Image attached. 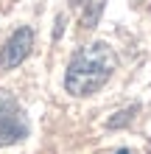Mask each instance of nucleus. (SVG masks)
Here are the masks:
<instances>
[{
    "label": "nucleus",
    "mask_w": 151,
    "mask_h": 154,
    "mask_svg": "<svg viewBox=\"0 0 151 154\" xmlns=\"http://www.w3.org/2000/svg\"><path fill=\"white\" fill-rule=\"evenodd\" d=\"M115 67H118V56L106 42H92L84 45L81 51L73 53L65 73V90L76 98H87L112 79Z\"/></svg>",
    "instance_id": "obj_1"
},
{
    "label": "nucleus",
    "mask_w": 151,
    "mask_h": 154,
    "mask_svg": "<svg viewBox=\"0 0 151 154\" xmlns=\"http://www.w3.org/2000/svg\"><path fill=\"white\" fill-rule=\"evenodd\" d=\"M31 126H28V118H25V109L17 104L14 95H0V149L6 146H14L28 137Z\"/></svg>",
    "instance_id": "obj_2"
},
{
    "label": "nucleus",
    "mask_w": 151,
    "mask_h": 154,
    "mask_svg": "<svg viewBox=\"0 0 151 154\" xmlns=\"http://www.w3.org/2000/svg\"><path fill=\"white\" fill-rule=\"evenodd\" d=\"M31 48H34V31L28 25H20V28L3 42V48H0V73L20 67L23 62L31 56Z\"/></svg>",
    "instance_id": "obj_3"
},
{
    "label": "nucleus",
    "mask_w": 151,
    "mask_h": 154,
    "mask_svg": "<svg viewBox=\"0 0 151 154\" xmlns=\"http://www.w3.org/2000/svg\"><path fill=\"white\" fill-rule=\"evenodd\" d=\"M104 3H106V0H90V6L84 8V17H81L84 28H95V23H98V17L104 11Z\"/></svg>",
    "instance_id": "obj_4"
},
{
    "label": "nucleus",
    "mask_w": 151,
    "mask_h": 154,
    "mask_svg": "<svg viewBox=\"0 0 151 154\" xmlns=\"http://www.w3.org/2000/svg\"><path fill=\"white\" fill-rule=\"evenodd\" d=\"M137 112V106H129V109H123V112H118V118H109V129H118V126H123V123H129L131 121V115Z\"/></svg>",
    "instance_id": "obj_5"
},
{
    "label": "nucleus",
    "mask_w": 151,
    "mask_h": 154,
    "mask_svg": "<svg viewBox=\"0 0 151 154\" xmlns=\"http://www.w3.org/2000/svg\"><path fill=\"white\" fill-rule=\"evenodd\" d=\"M118 154H129V151H126V149H120V151H118Z\"/></svg>",
    "instance_id": "obj_6"
}]
</instances>
